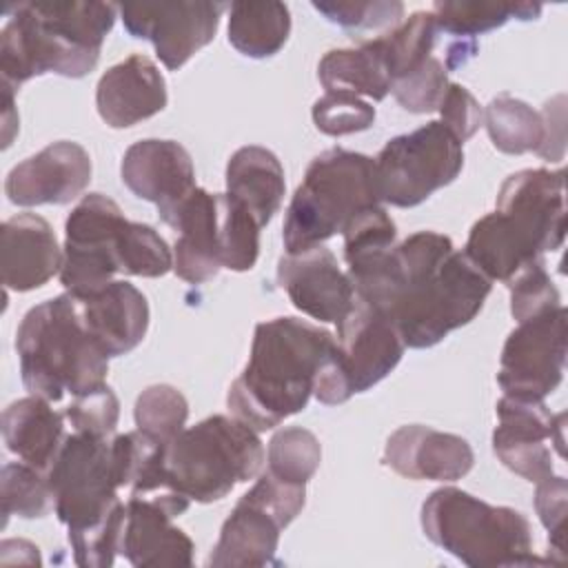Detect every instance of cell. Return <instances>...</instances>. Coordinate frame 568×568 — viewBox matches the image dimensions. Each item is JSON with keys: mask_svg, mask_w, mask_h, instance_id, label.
Here are the masks:
<instances>
[{"mask_svg": "<svg viewBox=\"0 0 568 568\" xmlns=\"http://www.w3.org/2000/svg\"><path fill=\"white\" fill-rule=\"evenodd\" d=\"M126 217L102 193L84 195L64 222L60 284L67 293L89 295L120 273V233Z\"/></svg>", "mask_w": 568, "mask_h": 568, "instance_id": "cell-13", "label": "cell"}, {"mask_svg": "<svg viewBox=\"0 0 568 568\" xmlns=\"http://www.w3.org/2000/svg\"><path fill=\"white\" fill-rule=\"evenodd\" d=\"M277 284L297 311L320 322L339 324L355 304L348 273L324 244L280 257Z\"/></svg>", "mask_w": 568, "mask_h": 568, "instance_id": "cell-19", "label": "cell"}, {"mask_svg": "<svg viewBox=\"0 0 568 568\" xmlns=\"http://www.w3.org/2000/svg\"><path fill=\"white\" fill-rule=\"evenodd\" d=\"M47 477L55 515L67 526L73 561L84 568H109L115 561L124 501L113 466L111 437L82 430L67 433Z\"/></svg>", "mask_w": 568, "mask_h": 568, "instance_id": "cell-5", "label": "cell"}, {"mask_svg": "<svg viewBox=\"0 0 568 568\" xmlns=\"http://www.w3.org/2000/svg\"><path fill=\"white\" fill-rule=\"evenodd\" d=\"M75 302L89 335L106 357L126 355L144 339L149 302L133 284L113 280L89 295L75 297Z\"/></svg>", "mask_w": 568, "mask_h": 568, "instance_id": "cell-24", "label": "cell"}, {"mask_svg": "<svg viewBox=\"0 0 568 568\" xmlns=\"http://www.w3.org/2000/svg\"><path fill=\"white\" fill-rule=\"evenodd\" d=\"M264 464L257 430L237 417L211 415L162 446V484L191 501L211 504L253 479Z\"/></svg>", "mask_w": 568, "mask_h": 568, "instance_id": "cell-8", "label": "cell"}, {"mask_svg": "<svg viewBox=\"0 0 568 568\" xmlns=\"http://www.w3.org/2000/svg\"><path fill=\"white\" fill-rule=\"evenodd\" d=\"M564 237V169H524L501 182L497 209L470 226L464 255L490 282H506L530 260L557 251Z\"/></svg>", "mask_w": 568, "mask_h": 568, "instance_id": "cell-4", "label": "cell"}, {"mask_svg": "<svg viewBox=\"0 0 568 568\" xmlns=\"http://www.w3.org/2000/svg\"><path fill=\"white\" fill-rule=\"evenodd\" d=\"M382 462L406 479L457 481L470 473L475 455L470 444L455 433L406 424L386 439Z\"/></svg>", "mask_w": 568, "mask_h": 568, "instance_id": "cell-21", "label": "cell"}, {"mask_svg": "<svg viewBox=\"0 0 568 568\" xmlns=\"http://www.w3.org/2000/svg\"><path fill=\"white\" fill-rule=\"evenodd\" d=\"M20 118L16 109V89L2 84V146L7 149L18 133Z\"/></svg>", "mask_w": 568, "mask_h": 568, "instance_id": "cell-47", "label": "cell"}, {"mask_svg": "<svg viewBox=\"0 0 568 568\" xmlns=\"http://www.w3.org/2000/svg\"><path fill=\"white\" fill-rule=\"evenodd\" d=\"M484 126L493 146L508 155L535 153L544 142L541 113L508 93H499L484 106Z\"/></svg>", "mask_w": 568, "mask_h": 568, "instance_id": "cell-32", "label": "cell"}, {"mask_svg": "<svg viewBox=\"0 0 568 568\" xmlns=\"http://www.w3.org/2000/svg\"><path fill=\"white\" fill-rule=\"evenodd\" d=\"M260 222L242 202L229 193H217V237L222 268L242 273L255 266L260 255Z\"/></svg>", "mask_w": 568, "mask_h": 568, "instance_id": "cell-33", "label": "cell"}, {"mask_svg": "<svg viewBox=\"0 0 568 568\" xmlns=\"http://www.w3.org/2000/svg\"><path fill=\"white\" fill-rule=\"evenodd\" d=\"M138 430L166 444L171 442L189 419L186 397L171 384L146 386L133 408Z\"/></svg>", "mask_w": 568, "mask_h": 568, "instance_id": "cell-36", "label": "cell"}, {"mask_svg": "<svg viewBox=\"0 0 568 568\" xmlns=\"http://www.w3.org/2000/svg\"><path fill=\"white\" fill-rule=\"evenodd\" d=\"M437 111L442 115L439 122L462 144L466 140H470L477 133V129L484 124V109L479 106L475 95L466 87H462L457 82H448Z\"/></svg>", "mask_w": 568, "mask_h": 568, "instance_id": "cell-45", "label": "cell"}, {"mask_svg": "<svg viewBox=\"0 0 568 568\" xmlns=\"http://www.w3.org/2000/svg\"><path fill=\"white\" fill-rule=\"evenodd\" d=\"M333 348L335 337L306 320L260 322L248 362L226 395L231 415L262 433L304 410Z\"/></svg>", "mask_w": 568, "mask_h": 568, "instance_id": "cell-3", "label": "cell"}, {"mask_svg": "<svg viewBox=\"0 0 568 568\" xmlns=\"http://www.w3.org/2000/svg\"><path fill=\"white\" fill-rule=\"evenodd\" d=\"M91 173L89 151L78 142L58 140L16 164L4 180V193L18 206L69 204L84 193Z\"/></svg>", "mask_w": 568, "mask_h": 568, "instance_id": "cell-18", "label": "cell"}, {"mask_svg": "<svg viewBox=\"0 0 568 568\" xmlns=\"http://www.w3.org/2000/svg\"><path fill=\"white\" fill-rule=\"evenodd\" d=\"M0 235V268L7 291L27 293L40 288L60 273L62 248L44 217L18 213L2 224Z\"/></svg>", "mask_w": 568, "mask_h": 568, "instance_id": "cell-25", "label": "cell"}, {"mask_svg": "<svg viewBox=\"0 0 568 568\" xmlns=\"http://www.w3.org/2000/svg\"><path fill=\"white\" fill-rule=\"evenodd\" d=\"M226 9V2H126L120 18L133 38L153 44L166 69L178 71L215 38Z\"/></svg>", "mask_w": 568, "mask_h": 568, "instance_id": "cell-15", "label": "cell"}, {"mask_svg": "<svg viewBox=\"0 0 568 568\" xmlns=\"http://www.w3.org/2000/svg\"><path fill=\"white\" fill-rule=\"evenodd\" d=\"M566 95H555L544 104L541 120H544V142L535 151L539 158L548 162H557L564 158L566 151Z\"/></svg>", "mask_w": 568, "mask_h": 568, "instance_id": "cell-46", "label": "cell"}, {"mask_svg": "<svg viewBox=\"0 0 568 568\" xmlns=\"http://www.w3.org/2000/svg\"><path fill=\"white\" fill-rule=\"evenodd\" d=\"M497 426L493 430V453L515 475L541 481L552 475V448L559 457L564 448L566 413H550L539 399H517L504 395L497 402Z\"/></svg>", "mask_w": 568, "mask_h": 568, "instance_id": "cell-16", "label": "cell"}, {"mask_svg": "<svg viewBox=\"0 0 568 568\" xmlns=\"http://www.w3.org/2000/svg\"><path fill=\"white\" fill-rule=\"evenodd\" d=\"M229 42L246 58H271L288 40L291 11L284 2L229 4Z\"/></svg>", "mask_w": 568, "mask_h": 568, "instance_id": "cell-28", "label": "cell"}, {"mask_svg": "<svg viewBox=\"0 0 568 568\" xmlns=\"http://www.w3.org/2000/svg\"><path fill=\"white\" fill-rule=\"evenodd\" d=\"M226 193L242 202L260 226H266L280 211L286 182L277 155L264 146L248 144L237 149L226 162Z\"/></svg>", "mask_w": 568, "mask_h": 568, "instance_id": "cell-27", "label": "cell"}, {"mask_svg": "<svg viewBox=\"0 0 568 568\" xmlns=\"http://www.w3.org/2000/svg\"><path fill=\"white\" fill-rule=\"evenodd\" d=\"M437 22L430 11H415L404 22L395 24L386 33L366 40L379 55L390 82L422 67L435 47Z\"/></svg>", "mask_w": 568, "mask_h": 568, "instance_id": "cell-30", "label": "cell"}, {"mask_svg": "<svg viewBox=\"0 0 568 568\" xmlns=\"http://www.w3.org/2000/svg\"><path fill=\"white\" fill-rule=\"evenodd\" d=\"M64 417L71 430L111 437L118 426L120 402L111 386L102 384L89 393L75 395L73 402L64 408Z\"/></svg>", "mask_w": 568, "mask_h": 568, "instance_id": "cell-43", "label": "cell"}, {"mask_svg": "<svg viewBox=\"0 0 568 568\" xmlns=\"http://www.w3.org/2000/svg\"><path fill=\"white\" fill-rule=\"evenodd\" d=\"M424 535L470 568L541 564L532 552V528L510 506H493L466 490L444 486L422 504Z\"/></svg>", "mask_w": 568, "mask_h": 568, "instance_id": "cell-7", "label": "cell"}, {"mask_svg": "<svg viewBox=\"0 0 568 568\" xmlns=\"http://www.w3.org/2000/svg\"><path fill=\"white\" fill-rule=\"evenodd\" d=\"M344 235V260L355 262L359 257L386 251L395 244L397 226L382 204L362 209L342 231Z\"/></svg>", "mask_w": 568, "mask_h": 568, "instance_id": "cell-41", "label": "cell"}, {"mask_svg": "<svg viewBox=\"0 0 568 568\" xmlns=\"http://www.w3.org/2000/svg\"><path fill=\"white\" fill-rule=\"evenodd\" d=\"M355 297L397 328L404 346L430 348L481 311L493 282L437 231H417L348 264Z\"/></svg>", "mask_w": 568, "mask_h": 568, "instance_id": "cell-1", "label": "cell"}, {"mask_svg": "<svg viewBox=\"0 0 568 568\" xmlns=\"http://www.w3.org/2000/svg\"><path fill=\"white\" fill-rule=\"evenodd\" d=\"M373 160L379 202L410 209L462 173L464 149L439 120H433L388 140Z\"/></svg>", "mask_w": 568, "mask_h": 568, "instance_id": "cell-12", "label": "cell"}, {"mask_svg": "<svg viewBox=\"0 0 568 568\" xmlns=\"http://www.w3.org/2000/svg\"><path fill=\"white\" fill-rule=\"evenodd\" d=\"M317 78L328 93H353L375 102L390 93V78L366 40L353 49L326 51L317 64Z\"/></svg>", "mask_w": 568, "mask_h": 568, "instance_id": "cell-29", "label": "cell"}, {"mask_svg": "<svg viewBox=\"0 0 568 568\" xmlns=\"http://www.w3.org/2000/svg\"><path fill=\"white\" fill-rule=\"evenodd\" d=\"M304 504L306 486L282 481L264 470L224 519L206 566L251 568L273 564L280 532L302 513Z\"/></svg>", "mask_w": 568, "mask_h": 568, "instance_id": "cell-11", "label": "cell"}, {"mask_svg": "<svg viewBox=\"0 0 568 568\" xmlns=\"http://www.w3.org/2000/svg\"><path fill=\"white\" fill-rule=\"evenodd\" d=\"M122 184L140 200L153 202L160 217L169 215L197 184L189 151L175 140H140L120 164Z\"/></svg>", "mask_w": 568, "mask_h": 568, "instance_id": "cell-20", "label": "cell"}, {"mask_svg": "<svg viewBox=\"0 0 568 568\" xmlns=\"http://www.w3.org/2000/svg\"><path fill=\"white\" fill-rule=\"evenodd\" d=\"M166 100L164 75L142 53L106 69L95 87L98 113L111 129H126L153 118L166 106Z\"/></svg>", "mask_w": 568, "mask_h": 568, "instance_id": "cell-22", "label": "cell"}, {"mask_svg": "<svg viewBox=\"0 0 568 568\" xmlns=\"http://www.w3.org/2000/svg\"><path fill=\"white\" fill-rule=\"evenodd\" d=\"M0 499L4 524L11 515L22 519L44 517L55 506L47 473L24 462H9L2 466Z\"/></svg>", "mask_w": 568, "mask_h": 568, "instance_id": "cell-34", "label": "cell"}, {"mask_svg": "<svg viewBox=\"0 0 568 568\" xmlns=\"http://www.w3.org/2000/svg\"><path fill=\"white\" fill-rule=\"evenodd\" d=\"M446 64H442L435 55H430L415 71L390 82V93L399 102L402 109L410 113H428L435 111L444 98L448 87Z\"/></svg>", "mask_w": 568, "mask_h": 568, "instance_id": "cell-40", "label": "cell"}, {"mask_svg": "<svg viewBox=\"0 0 568 568\" xmlns=\"http://www.w3.org/2000/svg\"><path fill=\"white\" fill-rule=\"evenodd\" d=\"M320 439L302 426L280 428L268 442L266 470L282 481L306 486L320 468Z\"/></svg>", "mask_w": 568, "mask_h": 568, "instance_id": "cell-35", "label": "cell"}, {"mask_svg": "<svg viewBox=\"0 0 568 568\" xmlns=\"http://www.w3.org/2000/svg\"><path fill=\"white\" fill-rule=\"evenodd\" d=\"M16 353L24 388L47 402L106 384L109 357L89 335L71 293L27 311L16 331Z\"/></svg>", "mask_w": 568, "mask_h": 568, "instance_id": "cell-6", "label": "cell"}, {"mask_svg": "<svg viewBox=\"0 0 568 568\" xmlns=\"http://www.w3.org/2000/svg\"><path fill=\"white\" fill-rule=\"evenodd\" d=\"M313 9L328 22L348 31L393 29L404 16V4L397 0H366V2H313Z\"/></svg>", "mask_w": 568, "mask_h": 568, "instance_id": "cell-42", "label": "cell"}, {"mask_svg": "<svg viewBox=\"0 0 568 568\" xmlns=\"http://www.w3.org/2000/svg\"><path fill=\"white\" fill-rule=\"evenodd\" d=\"M566 499L568 484L564 475H548L537 481L535 490V510L539 521L548 530V544L564 559V532H566Z\"/></svg>", "mask_w": 568, "mask_h": 568, "instance_id": "cell-44", "label": "cell"}, {"mask_svg": "<svg viewBox=\"0 0 568 568\" xmlns=\"http://www.w3.org/2000/svg\"><path fill=\"white\" fill-rule=\"evenodd\" d=\"M173 268V251L149 224L126 220L120 233V273L160 277Z\"/></svg>", "mask_w": 568, "mask_h": 568, "instance_id": "cell-37", "label": "cell"}, {"mask_svg": "<svg viewBox=\"0 0 568 568\" xmlns=\"http://www.w3.org/2000/svg\"><path fill=\"white\" fill-rule=\"evenodd\" d=\"M313 122L317 131L342 138L366 131L375 122V106L353 93H324L313 104Z\"/></svg>", "mask_w": 568, "mask_h": 568, "instance_id": "cell-39", "label": "cell"}, {"mask_svg": "<svg viewBox=\"0 0 568 568\" xmlns=\"http://www.w3.org/2000/svg\"><path fill=\"white\" fill-rule=\"evenodd\" d=\"M191 499L175 490H158L151 495H129L120 528V555L135 568L191 566L193 541L173 524L186 513Z\"/></svg>", "mask_w": 568, "mask_h": 568, "instance_id": "cell-17", "label": "cell"}, {"mask_svg": "<svg viewBox=\"0 0 568 568\" xmlns=\"http://www.w3.org/2000/svg\"><path fill=\"white\" fill-rule=\"evenodd\" d=\"M373 204H382L375 189V160L342 146L322 151L311 160L286 209L282 231L286 253L326 242Z\"/></svg>", "mask_w": 568, "mask_h": 568, "instance_id": "cell-9", "label": "cell"}, {"mask_svg": "<svg viewBox=\"0 0 568 568\" xmlns=\"http://www.w3.org/2000/svg\"><path fill=\"white\" fill-rule=\"evenodd\" d=\"M566 308L564 304L524 320L504 342L497 384L504 395L539 399L557 390L566 368Z\"/></svg>", "mask_w": 568, "mask_h": 568, "instance_id": "cell-14", "label": "cell"}, {"mask_svg": "<svg viewBox=\"0 0 568 568\" xmlns=\"http://www.w3.org/2000/svg\"><path fill=\"white\" fill-rule=\"evenodd\" d=\"M118 4L89 0L13 2L0 33V84L20 89L44 73L84 78L100 60Z\"/></svg>", "mask_w": 568, "mask_h": 568, "instance_id": "cell-2", "label": "cell"}, {"mask_svg": "<svg viewBox=\"0 0 568 568\" xmlns=\"http://www.w3.org/2000/svg\"><path fill=\"white\" fill-rule=\"evenodd\" d=\"M67 417L51 408V402L29 395L11 402L2 413V439L20 462L47 473L64 437Z\"/></svg>", "mask_w": 568, "mask_h": 568, "instance_id": "cell-26", "label": "cell"}, {"mask_svg": "<svg viewBox=\"0 0 568 568\" xmlns=\"http://www.w3.org/2000/svg\"><path fill=\"white\" fill-rule=\"evenodd\" d=\"M506 286L510 291V313L517 324L561 306V295L550 280L541 257L524 264L515 275L506 280Z\"/></svg>", "mask_w": 568, "mask_h": 568, "instance_id": "cell-38", "label": "cell"}, {"mask_svg": "<svg viewBox=\"0 0 568 568\" xmlns=\"http://www.w3.org/2000/svg\"><path fill=\"white\" fill-rule=\"evenodd\" d=\"M404 348L390 320L355 297L351 313L337 324L335 348L317 373L313 395L326 406L344 404L379 384L399 364Z\"/></svg>", "mask_w": 568, "mask_h": 568, "instance_id": "cell-10", "label": "cell"}, {"mask_svg": "<svg viewBox=\"0 0 568 568\" xmlns=\"http://www.w3.org/2000/svg\"><path fill=\"white\" fill-rule=\"evenodd\" d=\"M437 29L475 38L506 24L510 18L535 20L541 13V4L532 2H497V0H444L430 9Z\"/></svg>", "mask_w": 568, "mask_h": 568, "instance_id": "cell-31", "label": "cell"}, {"mask_svg": "<svg viewBox=\"0 0 568 568\" xmlns=\"http://www.w3.org/2000/svg\"><path fill=\"white\" fill-rule=\"evenodd\" d=\"M178 231L173 271L189 284H204L222 268L217 237V193L195 186L169 215L162 217Z\"/></svg>", "mask_w": 568, "mask_h": 568, "instance_id": "cell-23", "label": "cell"}]
</instances>
